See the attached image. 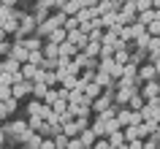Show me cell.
Here are the masks:
<instances>
[{
  "instance_id": "1",
  "label": "cell",
  "mask_w": 160,
  "mask_h": 149,
  "mask_svg": "<svg viewBox=\"0 0 160 149\" xmlns=\"http://www.w3.org/2000/svg\"><path fill=\"white\" fill-rule=\"evenodd\" d=\"M11 95H14L17 100L27 98V95H33V82H30V79H22V82L11 84Z\"/></svg>"
},
{
  "instance_id": "2",
  "label": "cell",
  "mask_w": 160,
  "mask_h": 149,
  "mask_svg": "<svg viewBox=\"0 0 160 149\" xmlns=\"http://www.w3.org/2000/svg\"><path fill=\"white\" fill-rule=\"evenodd\" d=\"M136 92H141V90H138V87H117V90H114V103H117V106H128V100L133 98Z\"/></svg>"
},
{
  "instance_id": "3",
  "label": "cell",
  "mask_w": 160,
  "mask_h": 149,
  "mask_svg": "<svg viewBox=\"0 0 160 149\" xmlns=\"http://www.w3.org/2000/svg\"><path fill=\"white\" fill-rule=\"evenodd\" d=\"M114 106V90H103V95H98V98L92 100V111L98 114V111H103V108Z\"/></svg>"
},
{
  "instance_id": "4",
  "label": "cell",
  "mask_w": 160,
  "mask_h": 149,
  "mask_svg": "<svg viewBox=\"0 0 160 149\" xmlns=\"http://www.w3.org/2000/svg\"><path fill=\"white\" fill-rule=\"evenodd\" d=\"M35 27H38V19H35L33 14H22V25H19V30H17V38L22 41L30 30H35Z\"/></svg>"
},
{
  "instance_id": "5",
  "label": "cell",
  "mask_w": 160,
  "mask_h": 149,
  "mask_svg": "<svg viewBox=\"0 0 160 149\" xmlns=\"http://www.w3.org/2000/svg\"><path fill=\"white\" fill-rule=\"evenodd\" d=\"M95 82L101 84L103 90H117V79H114L111 73H106V71H101V68L95 71Z\"/></svg>"
},
{
  "instance_id": "6",
  "label": "cell",
  "mask_w": 160,
  "mask_h": 149,
  "mask_svg": "<svg viewBox=\"0 0 160 149\" xmlns=\"http://www.w3.org/2000/svg\"><path fill=\"white\" fill-rule=\"evenodd\" d=\"M117 11H119V17H122V22H125V25H128V22L133 25L136 19H138V11H136V6H133V3H122V6H119Z\"/></svg>"
},
{
  "instance_id": "7",
  "label": "cell",
  "mask_w": 160,
  "mask_h": 149,
  "mask_svg": "<svg viewBox=\"0 0 160 149\" xmlns=\"http://www.w3.org/2000/svg\"><path fill=\"white\" fill-rule=\"evenodd\" d=\"M141 98H144V100H155V98H160V82H144V87H141Z\"/></svg>"
},
{
  "instance_id": "8",
  "label": "cell",
  "mask_w": 160,
  "mask_h": 149,
  "mask_svg": "<svg viewBox=\"0 0 160 149\" xmlns=\"http://www.w3.org/2000/svg\"><path fill=\"white\" fill-rule=\"evenodd\" d=\"M11 57H14V60H19V62L25 65L27 60H30V52H27V46H25L22 41H17L14 46H11Z\"/></svg>"
},
{
  "instance_id": "9",
  "label": "cell",
  "mask_w": 160,
  "mask_h": 149,
  "mask_svg": "<svg viewBox=\"0 0 160 149\" xmlns=\"http://www.w3.org/2000/svg\"><path fill=\"white\" fill-rule=\"evenodd\" d=\"M68 41H71V43H76L79 49L84 52V46H87V41H90V38H87V33H82V30L76 27V30H68Z\"/></svg>"
},
{
  "instance_id": "10",
  "label": "cell",
  "mask_w": 160,
  "mask_h": 149,
  "mask_svg": "<svg viewBox=\"0 0 160 149\" xmlns=\"http://www.w3.org/2000/svg\"><path fill=\"white\" fill-rule=\"evenodd\" d=\"M138 79H141V82H155V79H158V68L152 65V62H147L144 68H138Z\"/></svg>"
},
{
  "instance_id": "11",
  "label": "cell",
  "mask_w": 160,
  "mask_h": 149,
  "mask_svg": "<svg viewBox=\"0 0 160 149\" xmlns=\"http://www.w3.org/2000/svg\"><path fill=\"white\" fill-rule=\"evenodd\" d=\"M79 138H82V144H84V149H92V147H95V141H98V136H95L92 127H87V130L79 133Z\"/></svg>"
},
{
  "instance_id": "12",
  "label": "cell",
  "mask_w": 160,
  "mask_h": 149,
  "mask_svg": "<svg viewBox=\"0 0 160 149\" xmlns=\"http://www.w3.org/2000/svg\"><path fill=\"white\" fill-rule=\"evenodd\" d=\"M82 8H84V6H82V0H68V3H65V6H62L60 11H62L65 17H76V14H79Z\"/></svg>"
},
{
  "instance_id": "13",
  "label": "cell",
  "mask_w": 160,
  "mask_h": 149,
  "mask_svg": "<svg viewBox=\"0 0 160 149\" xmlns=\"http://www.w3.org/2000/svg\"><path fill=\"white\" fill-rule=\"evenodd\" d=\"M79 46H76V43H71V41H62L60 43V57H76V54H79Z\"/></svg>"
},
{
  "instance_id": "14",
  "label": "cell",
  "mask_w": 160,
  "mask_h": 149,
  "mask_svg": "<svg viewBox=\"0 0 160 149\" xmlns=\"http://www.w3.org/2000/svg\"><path fill=\"white\" fill-rule=\"evenodd\" d=\"M43 57L57 60V57H60V43H52L49 38H46V41H43Z\"/></svg>"
},
{
  "instance_id": "15",
  "label": "cell",
  "mask_w": 160,
  "mask_h": 149,
  "mask_svg": "<svg viewBox=\"0 0 160 149\" xmlns=\"http://www.w3.org/2000/svg\"><path fill=\"white\" fill-rule=\"evenodd\" d=\"M3 71H6V73H17V71H22V62L8 54V57H3Z\"/></svg>"
},
{
  "instance_id": "16",
  "label": "cell",
  "mask_w": 160,
  "mask_h": 149,
  "mask_svg": "<svg viewBox=\"0 0 160 149\" xmlns=\"http://www.w3.org/2000/svg\"><path fill=\"white\" fill-rule=\"evenodd\" d=\"M84 95H87V98H98V95H103V87H101V84H98V82H87L84 84Z\"/></svg>"
},
{
  "instance_id": "17",
  "label": "cell",
  "mask_w": 160,
  "mask_h": 149,
  "mask_svg": "<svg viewBox=\"0 0 160 149\" xmlns=\"http://www.w3.org/2000/svg\"><path fill=\"white\" fill-rule=\"evenodd\" d=\"M46 92H49V84H46V82H33V98L35 100H43V98H46Z\"/></svg>"
},
{
  "instance_id": "18",
  "label": "cell",
  "mask_w": 160,
  "mask_h": 149,
  "mask_svg": "<svg viewBox=\"0 0 160 149\" xmlns=\"http://www.w3.org/2000/svg\"><path fill=\"white\" fill-rule=\"evenodd\" d=\"M117 38H119V41H125V43L136 41V35H133V25H122V27H119V33H117Z\"/></svg>"
},
{
  "instance_id": "19",
  "label": "cell",
  "mask_w": 160,
  "mask_h": 149,
  "mask_svg": "<svg viewBox=\"0 0 160 149\" xmlns=\"http://www.w3.org/2000/svg\"><path fill=\"white\" fill-rule=\"evenodd\" d=\"M130 117H133V108L119 106V111H117V119H119V125H122V127H128V125H130Z\"/></svg>"
},
{
  "instance_id": "20",
  "label": "cell",
  "mask_w": 160,
  "mask_h": 149,
  "mask_svg": "<svg viewBox=\"0 0 160 149\" xmlns=\"http://www.w3.org/2000/svg\"><path fill=\"white\" fill-rule=\"evenodd\" d=\"M49 41H52V43L68 41V30H65V27H54V30H52V35H49Z\"/></svg>"
},
{
  "instance_id": "21",
  "label": "cell",
  "mask_w": 160,
  "mask_h": 149,
  "mask_svg": "<svg viewBox=\"0 0 160 149\" xmlns=\"http://www.w3.org/2000/svg\"><path fill=\"white\" fill-rule=\"evenodd\" d=\"M62 133H65L68 138H73V136H79V133H82V127L76 125V119H71V122H62Z\"/></svg>"
},
{
  "instance_id": "22",
  "label": "cell",
  "mask_w": 160,
  "mask_h": 149,
  "mask_svg": "<svg viewBox=\"0 0 160 149\" xmlns=\"http://www.w3.org/2000/svg\"><path fill=\"white\" fill-rule=\"evenodd\" d=\"M101 46H103L101 41H87L84 54H87V57H98V54H101Z\"/></svg>"
},
{
  "instance_id": "23",
  "label": "cell",
  "mask_w": 160,
  "mask_h": 149,
  "mask_svg": "<svg viewBox=\"0 0 160 149\" xmlns=\"http://www.w3.org/2000/svg\"><path fill=\"white\" fill-rule=\"evenodd\" d=\"M144 103H147V100L141 98V92H136L133 98L128 100V108H133V111H141V108H144Z\"/></svg>"
},
{
  "instance_id": "24",
  "label": "cell",
  "mask_w": 160,
  "mask_h": 149,
  "mask_svg": "<svg viewBox=\"0 0 160 149\" xmlns=\"http://www.w3.org/2000/svg\"><path fill=\"white\" fill-rule=\"evenodd\" d=\"M22 43L27 46V52H38V49H43V41H41V38H22Z\"/></svg>"
},
{
  "instance_id": "25",
  "label": "cell",
  "mask_w": 160,
  "mask_h": 149,
  "mask_svg": "<svg viewBox=\"0 0 160 149\" xmlns=\"http://www.w3.org/2000/svg\"><path fill=\"white\" fill-rule=\"evenodd\" d=\"M114 62L128 65V62H130V52H128V49H117V52H114Z\"/></svg>"
},
{
  "instance_id": "26",
  "label": "cell",
  "mask_w": 160,
  "mask_h": 149,
  "mask_svg": "<svg viewBox=\"0 0 160 149\" xmlns=\"http://www.w3.org/2000/svg\"><path fill=\"white\" fill-rule=\"evenodd\" d=\"M35 73H38V65H33V62H25V65H22V76H25V79H30V82H33Z\"/></svg>"
},
{
  "instance_id": "27",
  "label": "cell",
  "mask_w": 160,
  "mask_h": 149,
  "mask_svg": "<svg viewBox=\"0 0 160 149\" xmlns=\"http://www.w3.org/2000/svg\"><path fill=\"white\" fill-rule=\"evenodd\" d=\"M109 144H111V147H122V144H128V141H125V133H122V130L111 133V136H109Z\"/></svg>"
},
{
  "instance_id": "28",
  "label": "cell",
  "mask_w": 160,
  "mask_h": 149,
  "mask_svg": "<svg viewBox=\"0 0 160 149\" xmlns=\"http://www.w3.org/2000/svg\"><path fill=\"white\" fill-rule=\"evenodd\" d=\"M41 141H43V136H41V133H33V136H30V138H27L25 144H27V149H41Z\"/></svg>"
},
{
  "instance_id": "29",
  "label": "cell",
  "mask_w": 160,
  "mask_h": 149,
  "mask_svg": "<svg viewBox=\"0 0 160 149\" xmlns=\"http://www.w3.org/2000/svg\"><path fill=\"white\" fill-rule=\"evenodd\" d=\"M76 19H79V22H90V19H95V6H92V8H82L79 14H76Z\"/></svg>"
},
{
  "instance_id": "30",
  "label": "cell",
  "mask_w": 160,
  "mask_h": 149,
  "mask_svg": "<svg viewBox=\"0 0 160 149\" xmlns=\"http://www.w3.org/2000/svg\"><path fill=\"white\" fill-rule=\"evenodd\" d=\"M46 122L43 117H38V114H30V119H27V125H30V130H41V125Z\"/></svg>"
},
{
  "instance_id": "31",
  "label": "cell",
  "mask_w": 160,
  "mask_h": 149,
  "mask_svg": "<svg viewBox=\"0 0 160 149\" xmlns=\"http://www.w3.org/2000/svg\"><path fill=\"white\" fill-rule=\"evenodd\" d=\"M117 130H122V125H119V119L114 117V119H109V122H106V138H109L111 133H117Z\"/></svg>"
},
{
  "instance_id": "32",
  "label": "cell",
  "mask_w": 160,
  "mask_h": 149,
  "mask_svg": "<svg viewBox=\"0 0 160 149\" xmlns=\"http://www.w3.org/2000/svg\"><path fill=\"white\" fill-rule=\"evenodd\" d=\"M149 41H152V35H149V33H144V35H138V38H136V46L149 52Z\"/></svg>"
},
{
  "instance_id": "33",
  "label": "cell",
  "mask_w": 160,
  "mask_h": 149,
  "mask_svg": "<svg viewBox=\"0 0 160 149\" xmlns=\"http://www.w3.org/2000/svg\"><path fill=\"white\" fill-rule=\"evenodd\" d=\"M122 133H125V141H136V138H138L136 125H128V127H122Z\"/></svg>"
},
{
  "instance_id": "34",
  "label": "cell",
  "mask_w": 160,
  "mask_h": 149,
  "mask_svg": "<svg viewBox=\"0 0 160 149\" xmlns=\"http://www.w3.org/2000/svg\"><path fill=\"white\" fill-rule=\"evenodd\" d=\"M68 141H71V138H68L65 133H57V136H54V147H57V149H68Z\"/></svg>"
},
{
  "instance_id": "35",
  "label": "cell",
  "mask_w": 160,
  "mask_h": 149,
  "mask_svg": "<svg viewBox=\"0 0 160 149\" xmlns=\"http://www.w3.org/2000/svg\"><path fill=\"white\" fill-rule=\"evenodd\" d=\"M43 60H46V57H43V49H38V52H30V60H27V62H33V65H41Z\"/></svg>"
},
{
  "instance_id": "36",
  "label": "cell",
  "mask_w": 160,
  "mask_h": 149,
  "mask_svg": "<svg viewBox=\"0 0 160 149\" xmlns=\"http://www.w3.org/2000/svg\"><path fill=\"white\" fill-rule=\"evenodd\" d=\"M43 82L49 84V87H54V84H60V79H57V71H46V73H43Z\"/></svg>"
},
{
  "instance_id": "37",
  "label": "cell",
  "mask_w": 160,
  "mask_h": 149,
  "mask_svg": "<svg viewBox=\"0 0 160 149\" xmlns=\"http://www.w3.org/2000/svg\"><path fill=\"white\" fill-rule=\"evenodd\" d=\"M54 100H60V95H57V87H49V92H46V98H43V103H54Z\"/></svg>"
},
{
  "instance_id": "38",
  "label": "cell",
  "mask_w": 160,
  "mask_h": 149,
  "mask_svg": "<svg viewBox=\"0 0 160 149\" xmlns=\"http://www.w3.org/2000/svg\"><path fill=\"white\" fill-rule=\"evenodd\" d=\"M147 33H149L152 38H155V35H160V19H155V22H149V25H147Z\"/></svg>"
},
{
  "instance_id": "39",
  "label": "cell",
  "mask_w": 160,
  "mask_h": 149,
  "mask_svg": "<svg viewBox=\"0 0 160 149\" xmlns=\"http://www.w3.org/2000/svg\"><path fill=\"white\" fill-rule=\"evenodd\" d=\"M82 71H84V68L79 65L76 60H71V65H68V73H71V76H82Z\"/></svg>"
},
{
  "instance_id": "40",
  "label": "cell",
  "mask_w": 160,
  "mask_h": 149,
  "mask_svg": "<svg viewBox=\"0 0 160 149\" xmlns=\"http://www.w3.org/2000/svg\"><path fill=\"white\" fill-rule=\"evenodd\" d=\"M79 79H82V82H84V84H87V82H95V71H92V68H84Z\"/></svg>"
},
{
  "instance_id": "41",
  "label": "cell",
  "mask_w": 160,
  "mask_h": 149,
  "mask_svg": "<svg viewBox=\"0 0 160 149\" xmlns=\"http://www.w3.org/2000/svg\"><path fill=\"white\" fill-rule=\"evenodd\" d=\"M8 98H14L11 95V84H0V100H8Z\"/></svg>"
},
{
  "instance_id": "42",
  "label": "cell",
  "mask_w": 160,
  "mask_h": 149,
  "mask_svg": "<svg viewBox=\"0 0 160 149\" xmlns=\"http://www.w3.org/2000/svg\"><path fill=\"white\" fill-rule=\"evenodd\" d=\"M11 46H14V43H8V41H0V57H8V54H11Z\"/></svg>"
},
{
  "instance_id": "43",
  "label": "cell",
  "mask_w": 160,
  "mask_h": 149,
  "mask_svg": "<svg viewBox=\"0 0 160 149\" xmlns=\"http://www.w3.org/2000/svg\"><path fill=\"white\" fill-rule=\"evenodd\" d=\"M52 108H54L57 114H62V111L68 108V100H54V103H52Z\"/></svg>"
},
{
  "instance_id": "44",
  "label": "cell",
  "mask_w": 160,
  "mask_h": 149,
  "mask_svg": "<svg viewBox=\"0 0 160 149\" xmlns=\"http://www.w3.org/2000/svg\"><path fill=\"white\" fill-rule=\"evenodd\" d=\"M76 125H79V127H82V130H87V127H90V117H76Z\"/></svg>"
},
{
  "instance_id": "45",
  "label": "cell",
  "mask_w": 160,
  "mask_h": 149,
  "mask_svg": "<svg viewBox=\"0 0 160 149\" xmlns=\"http://www.w3.org/2000/svg\"><path fill=\"white\" fill-rule=\"evenodd\" d=\"M152 8V0H136V11H147Z\"/></svg>"
},
{
  "instance_id": "46",
  "label": "cell",
  "mask_w": 160,
  "mask_h": 149,
  "mask_svg": "<svg viewBox=\"0 0 160 149\" xmlns=\"http://www.w3.org/2000/svg\"><path fill=\"white\" fill-rule=\"evenodd\" d=\"M92 149H111V144H109V138H98Z\"/></svg>"
},
{
  "instance_id": "47",
  "label": "cell",
  "mask_w": 160,
  "mask_h": 149,
  "mask_svg": "<svg viewBox=\"0 0 160 149\" xmlns=\"http://www.w3.org/2000/svg\"><path fill=\"white\" fill-rule=\"evenodd\" d=\"M128 149H144V138H136V141H128Z\"/></svg>"
},
{
  "instance_id": "48",
  "label": "cell",
  "mask_w": 160,
  "mask_h": 149,
  "mask_svg": "<svg viewBox=\"0 0 160 149\" xmlns=\"http://www.w3.org/2000/svg\"><path fill=\"white\" fill-rule=\"evenodd\" d=\"M11 111H8V106H6V100H0V119H6Z\"/></svg>"
},
{
  "instance_id": "49",
  "label": "cell",
  "mask_w": 160,
  "mask_h": 149,
  "mask_svg": "<svg viewBox=\"0 0 160 149\" xmlns=\"http://www.w3.org/2000/svg\"><path fill=\"white\" fill-rule=\"evenodd\" d=\"M41 149H57V147H54V138H43L41 141Z\"/></svg>"
},
{
  "instance_id": "50",
  "label": "cell",
  "mask_w": 160,
  "mask_h": 149,
  "mask_svg": "<svg viewBox=\"0 0 160 149\" xmlns=\"http://www.w3.org/2000/svg\"><path fill=\"white\" fill-rule=\"evenodd\" d=\"M17 3H19V0H0L3 8H17Z\"/></svg>"
},
{
  "instance_id": "51",
  "label": "cell",
  "mask_w": 160,
  "mask_h": 149,
  "mask_svg": "<svg viewBox=\"0 0 160 149\" xmlns=\"http://www.w3.org/2000/svg\"><path fill=\"white\" fill-rule=\"evenodd\" d=\"M122 3H125V0H111V6H114V8H119Z\"/></svg>"
},
{
  "instance_id": "52",
  "label": "cell",
  "mask_w": 160,
  "mask_h": 149,
  "mask_svg": "<svg viewBox=\"0 0 160 149\" xmlns=\"http://www.w3.org/2000/svg\"><path fill=\"white\" fill-rule=\"evenodd\" d=\"M6 35H8V33H6V30L0 27V41H6Z\"/></svg>"
},
{
  "instance_id": "53",
  "label": "cell",
  "mask_w": 160,
  "mask_h": 149,
  "mask_svg": "<svg viewBox=\"0 0 160 149\" xmlns=\"http://www.w3.org/2000/svg\"><path fill=\"white\" fill-rule=\"evenodd\" d=\"M152 8H160V0H152Z\"/></svg>"
},
{
  "instance_id": "54",
  "label": "cell",
  "mask_w": 160,
  "mask_h": 149,
  "mask_svg": "<svg viewBox=\"0 0 160 149\" xmlns=\"http://www.w3.org/2000/svg\"><path fill=\"white\" fill-rule=\"evenodd\" d=\"M3 136H6V127H0V141H3Z\"/></svg>"
},
{
  "instance_id": "55",
  "label": "cell",
  "mask_w": 160,
  "mask_h": 149,
  "mask_svg": "<svg viewBox=\"0 0 160 149\" xmlns=\"http://www.w3.org/2000/svg\"><path fill=\"white\" fill-rule=\"evenodd\" d=\"M155 136H158V138H160V125H158V133H155Z\"/></svg>"
},
{
  "instance_id": "56",
  "label": "cell",
  "mask_w": 160,
  "mask_h": 149,
  "mask_svg": "<svg viewBox=\"0 0 160 149\" xmlns=\"http://www.w3.org/2000/svg\"><path fill=\"white\" fill-rule=\"evenodd\" d=\"M0 73H3V60H0Z\"/></svg>"
},
{
  "instance_id": "57",
  "label": "cell",
  "mask_w": 160,
  "mask_h": 149,
  "mask_svg": "<svg viewBox=\"0 0 160 149\" xmlns=\"http://www.w3.org/2000/svg\"><path fill=\"white\" fill-rule=\"evenodd\" d=\"M3 149H14V147H3Z\"/></svg>"
},
{
  "instance_id": "58",
  "label": "cell",
  "mask_w": 160,
  "mask_h": 149,
  "mask_svg": "<svg viewBox=\"0 0 160 149\" xmlns=\"http://www.w3.org/2000/svg\"><path fill=\"white\" fill-rule=\"evenodd\" d=\"M158 149H160V138H158Z\"/></svg>"
},
{
  "instance_id": "59",
  "label": "cell",
  "mask_w": 160,
  "mask_h": 149,
  "mask_svg": "<svg viewBox=\"0 0 160 149\" xmlns=\"http://www.w3.org/2000/svg\"><path fill=\"white\" fill-rule=\"evenodd\" d=\"M98 3H106V0H98Z\"/></svg>"
}]
</instances>
